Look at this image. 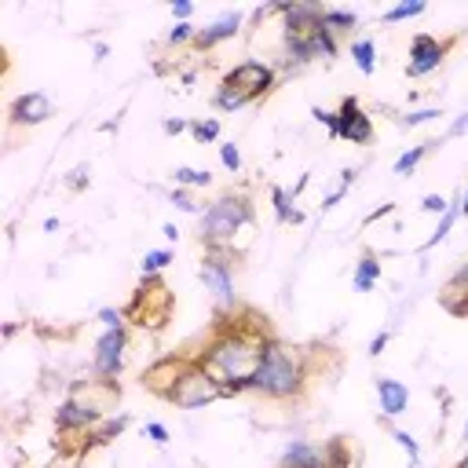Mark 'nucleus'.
<instances>
[{
    "label": "nucleus",
    "mask_w": 468,
    "mask_h": 468,
    "mask_svg": "<svg viewBox=\"0 0 468 468\" xmlns=\"http://www.w3.org/2000/svg\"><path fill=\"white\" fill-rule=\"evenodd\" d=\"M271 340L274 336H267V325L249 329V325L234 322L230 329H223L208 340V347L201 351V366L219 380L223 395L249 391V380H252V373L260 366V355Z\"/></svg>",
    "instance_id": "nucleus-1"
},
{
    "label": "nucleus",
    "mask_w": 468,
    "mask_h": 468,
    "mask_svg": "<svg viewBox=\"0 0 468 468\" xmlns=\"http://www.w3.org/2000/svg\"><path fill=\"white\" fill-rule=\"evenodd\" d=\"M307 388V366L303 355L285 347L282 340H271L260 355V366L249 380V391L271 399V402H296Z\"/></svg>",
    "instance_id": "nucleus-2"
},
{
    "label": "nucleus",
    "mask_w": 468,
    "mask_h": 468,
    "mask_svg": "<svg viewBox=\"0 0 468 468\" xmlns=\"http://www.w3.org/2000/svg\"><path fill=\"white\" fill-rule=\"evenodd\" d=\"M256 219V208L245 194H219L216 201H208V208L201 212V245L205 249H230L234 238Z\"/></svg>",
    "instance_id": "nucleus-3"
},
{
    "label": "nucleus",
    "mask_w": 468,
    "mask_h": 468,
    "mask_svg": "<svg viewBox=\"0 0 468 468\" xmlns=\"http://www.w3.org/2000/svg\"><path fill=\"white\" fill-rule=\"evenodd\" d=\"M157 395L168 399L179 410H197L205 402H216L223 395V388H219V380L201 362H176L172 358V380Z\"/></svg>",
    "instance_id": "nucleus-4"
},
{
    "label": "nucleus",
    "mask_w": 468,
    "mask_h": 468,
    "mask_svg": "<svg viewBox=\"0 0 468 468\" xmlns=\"http://www.w3.org/2000/svg\"><path fill=\"white\" fill-rule=\"evenodd\" d=\"M197 274H201L205 292L212 296L216 311H234V307H238V292H234V267H230V256H227L223 249H205Z\"/></svg>",
    "instance_id": "nucleus-5"
},
{
    "label": "nucleus",
    "mask_w": 468,
    "mask_h": 468,
    "mask_svg": "<svg viewBox=\"0 0 468 468\" xmlns=\"http://www.w3.org/2000/svg\"><path fill=\"white\" fill-rule=\"evenodd\" d=\"M124 351H128V329H102L91 351V373L102 384H117L124 369Z\"/></svg>",
    "instance_id": "nucleus-6"
},
{
    "label": "nucleus",
    "mask_w": 468,
    "mask_h": 468,
    "mask_svg": "<svg viewBox=\"0 0 468 468\" xmlns=\"http://www.w3.org/2000/svg\"><path fill=\"white\" fill-rule=\"evenodd\" d=\"M274 80H278V73H274V66L263 62V58H245V62H238L234 69L223 73V84L234 88L238 95H245L249 102L260 99V95H267V91L274 88Z\"/></svg>",
    "instance_id": "nucleus-7"
},
{
    "label": "nucleus",
    "mask_w": 468,
    "mask_h": 468,
    "mask_svg": "<svg viewBox=\"0 0 468 468\" xmlns=\"http://www.w3.org/2000/svg\"><path fill=\"white\" fill-rule=\"evenodd\" d=\"M453 40H442V37H431V33H417L410 40V58H406V77L410 80H420L428 73H435L442 62H446V51H450Z\"/></svg>",
    "instance_id": "nucleus-8"
},
{
    "label": "nucleus",
    "mask_w": 468,
    "mask_h": 468,
    "mask_svg": "<svg viewBox=\"0 0 468 468\" xmlns=\"http://www.w3.org/2000/svg\"><path fill=\"white\" fill-rule=\"evenodd\" d=\"M99 420H102V406L91 402V399H80V395L62 399L58 410H55V428H58L62 435H69V431H88V428H95Z\"/></svg>",
    "instance_id": "nucleus-9"
},
{
    "label": "nucleus",
    "mask_w": 468,
    "mask_h": 468,
    "mask_svg": "<svg viewBox=\"0 0 468 468\" xmlns=\"http://www.w3.org/2000/svg\"><path fill=\"white\" fill-rule=\"evenodd\" d=\"M336 139H347L351 146H366L373 139V121L366 117L355 95H347L336 110Z\"/></svg>",
    "instance_id": "nucleus-10"
},
{
    "label": "nucleus",
    "mask_w": 468,
    "mask_h": 468,
    "mask_svg": "<svg viewBox=\"0 0 468 468\" xmlns=\"http://www.w3.org/2000/svg\"><path fill=\"white\" fill-rule=\"evenodd\" d=\"M48 117H55V106L44 91H22L11 106H7V121L11 128H37L44 124Z\"/></svg>",
    "instance_id": "nucleus-11"
},
{
    "label": "nucleus",
    "mask_w": 468,
    "mask_h": 468,
    "mask_svg": "<svg viewBox=\"0 0 468 468\" xmlns=\"http://www.w3.org/2000/svg\"><path fill=\"white\" fill-rule=\"evenodd\" d=\"M241 22H245V11H223V15H216L205 29L194 33V48H197V51H212L216 44L234 40V37L241 33Z\"/></svg>",
    "instance_id": "nucleus-12"
},
{
    "label": "nucleus",
    "mask_w": 468,
    "mask_h": 468,
    "mask_svg": "<svg viewBox=\"0 0 468 468\" xmlns=\"http://www.w3.org/2000/svg\"><path fill=\"white\" fill-rule=\"evenodd\" d=\"M377 402H380V413L388 420H395L410 410V388L395 377H377Z\"/></svg>",
    "instance_id": "nucleus-13"
},
{
    "label": "nucleus",
    "mask_w": 468,
    "mask_h": 468,
    "mask_svg": "<svg viewBox=\"0 0 468 468\" xmlns=\"http://www.w3.org/2000/svg\"><path fill=\"white\" fill-rule=\"evenodd\" d=\"M278 468H325V453L307 439H289L278 457Z\"/></svg>",
    "instance_id": "nucleus-14"
},
{
    "label": "nucleus",
    "mask_w": 468,
    "mask_h": 468,
    "mask_svg": "<svg viewBox=\"0 0 468 468\" xmlns=\"http://www.w3.org/2000/svg\"><path fill=\"white\" fill-rule=\"evenodd\" d=\"M351 285H355L358 292H369L373 285H380V260H377L373 252H366V256L355 263V278H351Z\"/></svg>",
    "instance_id": "nucleus-15"
},
{
    "label": "nucleus",
    "mask_w": 468,
    "mask_h": 468,
    "mask_svg": "<svg viewBox=\"0 0 468 468\" xmlns=\"http://www.w3.org/2000/svg\"><path fill=\"white\" fill-rule=\"evenodd\" d=\"M311 44H314V55H318V58H325V62H333V58H336V51H340L336 33H333L325 22L311 29Z\"/></svg>",
    "instance_id": "nucleus-16"
},
{
    "label": "nucleus",
    "mask_w": 468,
    "mask_h": 468,
    "mask_svg": "<svg viewBox=\"0 0 468 468\" xmlns=\"http://www.w3.org/2000/svg\"><path fill=\"white\" fill-rule=\"evenodd\" d=\"M351 58H355V66H358V73H373L377 69V44L369 40V37H358V40H351Z\"/></svg>",
    "instance_id": "nucleus-17"
},
{
    "label": "nucleus",
    "mask_w": 468,
    "mask_h": 468,
    "mask_svg": "<svg viewBox=\"0 0 468 468\" xmlns=\"http://www.w3.org/2000/svg\"><path fill=\"white\" fill-rule=\"evenodd\" d=\"M435 146H439L435 139H431V143H420V146H410L406 154H399V157H395V168H391V172H395V176H410V172H413V168H417V165H420Z\"/></svg>",
    "instance_id": "nucleus-18"
},
{
    "label": "nucleus",
    "mask_w": 468,
    "mask_h": 468,
    "mask_svg": "<svg viewBox=\"0 0 468 468\" xmlns=\"http://www.w3.org/2000/svg\"><path fill=\"white\" fill-rule=\"evenodd\" d=\"M271 201H274V212L282 223H303V212L292 208V194L285 186H271Z\"/></svg>",
    "instance_id": "nucleus-19"
},
{
    "label": "nucleus",
    "mask_w": 468,
    "mask_h": 468,
    "mask_svg": "<svg viewBox=\"0 0 468 468\" xmlns=\"http://www.w3.org/2000/svg\"><path fill=\"white\" fill-rule=\"evenodd\" d=\"M428 11V4L424 0H402V4H395V7H388V11H380V22H406V18H417V15H424Z\"/></svg>",
    "instance_id": "nucleus-20"
},
{
    "label": "nucleus",
    "mask_w": 468,
    "mask_h": 468,
    "mask_svg": "<svg viewBox=\"0 0 468 468\" xmlns=\"http://www.w3.org/2000/svg\"><path fill=\"white\" fill-rule=\"evenodd\" d=\"M322 22L340 37V33H347V29H355V26H358V15H355V11H347V7H325V11H322Z\"/></svg>",
    "instance_id": "nucleus-21"
},
{
    "label": "nucleus",
    "mask_w": 468,
    "mask_h": 468,
    "mask_svg": "<svg viewBox=\"0 0 468 468\" xmlns=\"http://www.w3.org/2000/svg\"><path fill=\"white\" fill-rule=\"evenodd\" d=\"M457 216H461V197H457V201H450V208H446V212L439 216V227L431 230V238L424 241V249H435V245H439V241H442V238H446V234L453 230V223H457Z\"/></svg>",
    "instance_id": "nucleus-22"
},
{
    "label": "nucleus",
    "mask_w": 468,
    "mask_h": 468,
    "mask_svg": "<svg viewBox=\"0 0 468 468\" xmlns=\"http://www.w3.org/2000/svg\"><path fill=\"white\" fill-rule=\"evenodd\" d=\"M212 106H216V110H223V113H234V110L249 106V99H245V95H238L234 88H227V84L219 80V88L212 91Z\"/></svg>",
    "instance_id": "nucleus-23"
},
{
    "label": "nucleus",
    "mask_w": 468,
    "mask_h": 468,
    "mask_svg": "<svg viewBox=\"0 0 468 468\" xmlns=\"http://www.w3.org/2000/svg\"><path fill=\"white\" fill-rule=\"evenodd\" d=\"M176 186H197V190H205V186H212V176L205 172V168H190V165H176Z\"/></svg>",
    "instance_id": "nucleus-24"
},
{
    "label": "nucleus",
    "mask_w": 468,
    "mask_h": 468,
    "mask_svg": "<svg viewBox=\"0 0 468 468\" xmlns=\"http://www.w3.org/2000/svg\"><path fill=\"white\" fill-rule=\"evenodd\" d=\"M190 135L197 143H216L219 139V117H205V121H190Z\"/></svg>",
    "instance_id": "nucleus-25"
},
{
    "label": "nucleus",
    "mask_w": 468,
    "mask_h": 468,
    "mask_svg": "<svg viewBox=\"0 0 468 468\" xmlns=\"http://www.w3.org/2000/svg\"><path fill=\"white\" fill-rule=\"evenodd\" d=\"M168 263H172V252H168V249H150V252L143 256V263H139V267H143V274H146V278H154V274H157V271H165Z\"/></svg>",
    "instance_id": "nucleus-26"
},
{
    "label": "nucleus",
    "mask_w": 468,
    "mask_h": 468,
    "mask_svg": "<svg viewBox=\"0 0 468 468\" xmlns=\"http://www.w3.org/2000/svg\"><path fill=\"white\" fill-rule=\"evenodd\" d=\"M322 453H325V468H347V464H351V457H347V450H344V439L325 442Z\"/></svg>",
    "instance_id": "nucleus-27"
},
{
    "label": "nucleus",
    "mask_w": 468,
    "mask_h": 468,
    "mask_svg": "<svg viewBox=\"0 0 468 468\" xmlns=\"http://www.w3.org/2000/svg\"><path fill=\"white\" fill-rule=\"evenodd\" d=\"M194 33H197V29H194L190 22H176V26L168 29L165 44H168V48H179V44H194Z\"/></svg>",
    "instance_id": "nucleus-28"
},
{
    "label": "nucleus",
    "mask_w": 468,
    "mask_h": 468,
    "mask_svg": "<svg viewBox=\"0 0 468 468\" xmlns=\"http://www.w3.org/2000/svg\"><path fill=\"white\" fill-rule=\"evenodd\" d=\"M88 179H91V165H88V161H80V165H73V168L66 172V179H62V183H66L69 190H84V186H88Z\"/></svg>",
    "instance_id": "nucleus-29"
},
{
    "label": "nucleus",
    "mask_w": 468,
    "mask_h": 468,
    "mask_svg": "<svg viewBox=\"0 0 468 468\" xmlns=\"http://www.w3.org/2000/svg\"><path fill=\"white\" fill-rule=\"evenodd\" d=\"M391 439L410 453V464H417L420 461V446H417V439L410 435V431H402V428H391Z\"/></svg>",
    "instance_id": "nucleus-30"
},
{
    "label": "nucleus",
    "mask_w": 468,
    "mask_h": 468,
    "mask_svg": "<svg viewBox=\"0 0 468 468\" xmlns=\"http://www.w3.org/2000/svg\"><path fill=\"white\" fill-rule=\"evenodd\" d=\"M431 117H442V110H439V106H424V110H410V113L402 117V124H406V128H417V124H428Z\"/></svg>",
    "instance_id": "nucleus-31"
},
{
    "label": "nucleus",
    "mask_w": 468,
    "mask_h": 468,
    "mask_svg": "<svg viewBox=\"0 0 468 468\" xmlns=\"http://www.w3.org/2000/svg\"><path fill=\"white\" fill-rule=\"evenodd\" d=\"M219 161L227 172H241V150L234 143H219Z\"/></svg>",
    "instance_id": "nucleus-32"
},
{
    "label": "nucleus",
    "mask_w": 468,
    "mask_h": 468,
    "mask_svg": "<svg viewBox=\"0 0 468 468\" xmlns=\"http://www.w3.org/2000/svg\"><path fill=\"white\" fill-rule=\"evenodd\" d=\"M168 201H172L179 212H201V205H197V201H194V197H190L183 186H176V190L168 194Z\"/></svg>",
    "instance_id": "nucleus-33"
},
{
    "label": "nucleus",
    "mask_w": 468,
    "mask_h": 468,
    "mask_svg": "<svg viewBox=\"0 0 468 468\" xmlns=\"http://www.w3.org/2000/svg\"><path fill=\"white\" fill-rule=\"evenodd\" d=\"M124 424H128V417H110V420H106V424H102V428H99L91 439H95V442H106V439H113V435H117Z\"/></svg>",
    "instance_id": "nucleus-34"
},
{
    "label": "nucleus",
    "mask_w": 468,
    "mask_h": 468,
    "mask_svg": "<svg viewBox=\"0 0 468 468\" xmlns=\"http://www.w3.org/2000/svg\"><path fill=\"white\" fill-rule=\"evenodd\" d=\"M99 322H102V329H124V311L102 307V311H99Z\"/></svg>",
    "instance_id": "nucleus-35"
},
{
    "label": "nucleus",
    "mask_w": 468,
    "mask_h": 468,
    "mask_svg": "<svg viewBox=\"0 0 468 468\" xmlns=\"http://www.w3.org/2000/svg\"><path fill=\"white\" fill-rule=\"evenodd\" d=\"M420 208H424V212H431V216H442V212L450 208V201H446L442 194H428V197L420 201Z\"/></svg>",
    "instance_id": "nucleus-36"
},
{
    "label": "nucleus",
    "mask_w": 468,
    "mask_h": 468,
    "mask_svg": "<svg viewBox=\"0 0 468 468\" xmlns=\"http://www.w3.org/2000/svg\"><path fill=\"white\" fill-rule=\"evenodd\" d=\"M143 431H146V439H150V442H157V446H165V442H168V428H165V424H157V420H150Z\"/></svg>",
    "instance_id": "nucleus-37"
},
{
    "label": "nucleus",
    "mask_w": 468,
    "mask_h": 468,
    "mask_svg": "<svg viewBox=\"0 0 468 468\" xmlns=\"http://www.w3.org/2000/svg\"><path fill=\"white\" fill-rule=\"evenodd\" d=\"M190 15H194V4L190 0H176L172 4V18L176 22H190Z\"/></svg>",
    "instance_id": "nucleus-38"
},
{
    "label": "nucleus",
    "mask_w": 468,
    "mask_h": 468,
    "mask_svg": "<svg viewBox=\"0 0 468 468\" xmlns=\"http://www.w3.org/2000/svg\"><path fill=\"white\" fill-rule=\"evenodd\" d=\"M450 285H453V289H468V260L450 274Z\"/></svg>",
    "instance_id": "nucleus-39"
},
{
    "label": "nucleus",
    "mask_w": 468,
    "mask_h": 468,
    "mask_svg": "<svg viewBox=\"0 0 468 468\" xmlns=\"http://www.w3.org/2000/svg\"><path fill=\"white\" fill-rule=\"evenodd\" d=\"M165 132H168V135H179V132H190V121H179V117H168V121H165Z\"/></svg>",
    "instance_id": "nucleus-40"
},
{
    "label": "nucleus",
    "mask_w": 468,
    "mask_h": 468,
    "mask_svg": "<svg viewBox=\"0 0 468 468\" xmlns=\"http://www.w3.org/2000/svg\"><path fill=\"white\" fill-rule=\"evenodd\" d=\"M384 347H388V329H380V333L369 340V355H380Z\"/></svg>",
    "instance_id": "nucleus-41"
},
{
    "label": "nucleus",
    "mask_w": 468,
    "mask_h": 468,
    "mask_svg": "<svg viewBox=\"0 0 468 468\" xmlns=\"http://www.w3.org/2000/svg\"><path fill=\"white\" fill-rule=\"evenodd\" d=\"M161 234H165L168 241H179V227H176V223H165V227H161Z\"/></svg>",
    "instance_id": "nucleus-42"
},
{
    "label": "nucleus",
    "mask_w": 468,
    "mask_h": 468,
    "mask_svg": "<svg viewBox=\"0 0 468 468\" xmlns=\"http://www.w3.org/2000/svg\"><path fill=\"white\" fill-rule=\"evenodd\" d=\"M461 216H468V186L461 190Z\"/></svg>",
    "instance_id": "nucleus-43"
},
{
    "label": "nucleus",
    "mask_w": 468,
    "mask_h": 468,
    "mask_svg": "<svg viewBox=\"0 0 468 468\" xmlns=\"http://www.w3.org/2000/svg\"><path fill=\"white\" fill-rule=\"evenodd\" d=\"M457 468H468V453H464V457H461V461H457Z\"/></svg>",
    "instance_id": "nucleus-44"
},
{
    "label": "nucleus",
    "mask_w": 468,
    "mask_h": 468,
    "mask_svg": "<svg viewBox=\"0 0 468 468\" xmlns=\"http://www.w3.org/2000/svg\"><path fill=\"white\" fill-rule=\"evenodd\" d=\"M461 431H464V439H468V417H464V428H461Z\"/></svg>",
    "instance_id": "nucleus-45"
}]
</instances>
